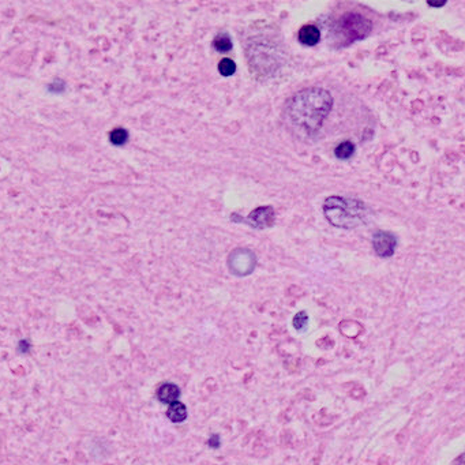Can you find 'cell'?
I'll use <instances>...</instances> for the list:
<instances>
[{
    "mask_svg": "<svg viewBox=\"0 0 465 465\" xmlns=\"http://www.w3.org/2000/svg\"><path fill=\"white\" fill-rule=\"evenodd\" d=\"M333 107V97L322 87L298 91L285 105V119L295 131L311 135L321 128Z\"/></svg>",
    "mask_w": 465,
    "mask_h": 465,
    "instance_id": "6da1fadb",
    "label": "cell"
},
{
    "mask_svg": "<svg viewBox=\"0 0 465 465\" xmlns=\"http://www.w3.org/2000/svg\"><path fill=\"white\" fill-rule=\"evenodd\" d=\"M323 214L332 225L353 229L370 221L373 212L359 199L332 195L323 202Z\"/></svg>",
    "mask_w": 465,
    "mask_h": 465,
    "instance_id": "7a4b0ae2",
    "label": "cell"
},
{
    "mask_svg": "<svg viewBox=\"0 0 465 465\" xmlns=\"http://www.w3.org/2000/svg\"><path fill=\"white\" fill-rule=\"evenodd\" d=\"M250 66L259 77H271L281 67L283 55L278 48L271 45L267 41H257L255 44H250L247 52Z\"/></svg>",
    "mask_w": 465,
    "mask_h": 465,
    "instance_id": "3957f363",
    "label": "cell"
},
{
    "mask_svg": "<svg viewBox=\"0 0 465 465\" xmlns=\"http://www.w3.org/2000/svg\"><path fill=\"white\" fill-rule=\"evenodd\" d=\"M371 29L373 25L370 19L363 17L361 14L348 13L336 22L333 34L337 37L341 45H349L355 41L366 38Z\"/></svg>",
    "mask_w": 465,
    "mask_h": 465,
    "instance_id": "277c9868",
    "label": "cell"
},
{
    "mask_svg": "<svg viewBox=\"0 0 465 465\" xmlns=\"http://www.w3.org/2000/svg\"><path fill=\"white\" fill-rule=\"evenodd\" d=\"M257 266V258L251 250L238 249L234 250L228 258V267L232 274L249 275L251 274Z\"/></svg>",
    "mask_w": 465,
    "mask_h": 465,
    "instance_id": "5b68a950",
    "label": "cell"
},
{
    "mask_svg": "<svg viewBox=\"0 0 465 465\" xmlns=\"http://www.w3.org/2000/svg\"><path fill=\"white\" fill-rule=\"evenodd\" d=\"M373 247L378 257H392L397 247V238L388 230H378L373 236Z\"/></svg>",
    "mask_w": 465,
    "mask_h": 465,
    "instance_id": "8992f818",
    "label": "cell"
},
{
    "mask_svg": "<svg viewBox=\"0 0 465 465\" xmlns=\"http://www.w3.org/2000/svg\"><path fill=\"white\" fill-rule=\"evenodd\" d=\"M246 222L255 229H266L274 222V210L271 206H261L250 213Z\"/></svg>",
    "mask_w": 465,
    "mask_h": 465,
    "instance_id": "52a82bcc",
    "label": "cell"
},
{
    "mask_svg": "<svg viewBox=\"0 0 465 465\" xmlns=\"http://www.w3.org/2000/svg\"><path fill=\"white\" fill-rule=\"evenodd\" d=\"M180 393V388L176 384L165 382V384H163L157 389V398L160 402L171 405L172 402L179 401Z\"/></svg>",
    "mask_w": 465,
    "mask_h": 465,
    "instance_id": "ba28073f",
    "label": "cell"
},
{
    "mask_svg": "<svg viewBox=\"0 0 465 465\" xmlns=\"http://www.w3.org/2000/svg\"><path fill=\"white\" fill-rule=\"evenodd\" d=\"M321 40V32L314 25H306L299 30V41L307 46L316 45Z\"/></svg>",
    "mask_w": 465,
    "mask_h": 465,
    "instance_id": "9c48e42d",
    "label": "cell"
},
{
    "mask_svg": "<svg viewBox=\"0 0 465 465\" xmlns=\"http://www.w3.org/2000/svg\"><path fill=\"white\" fill-rule=\"evenodd\" d=\"M189 416L187 406L180 401L172 402L171 405H168L167 417L171 420L172 423H183Z\"/></svg>",
    "mask_w": 465,
    "mask_h": 465,
    "instance_id": "30bf717a",
    "label": "cell"
},
{
    "mask_svg": "<svg viewBox=\"0 0 465 465\" xmlns=\"http://www.w3.org/2000/svg\"><path fill=\"white\" fill-rule=\"evenodd\" d=\"M355 153V145L351 141H344L334 149V156L340 160H347L351 158Z\"/></svg>",
    "mask_w": 465,
    "mask_h": 465,
    "instance_id": "8fae6325",
    "label": "cell"
},
{
    "mask_svg": "<svg viewBox=\"0 0 465 465\" xmlns=\"http://www.w3.org/2000/svg\"><path fill=\"white\" fill-rule=\"evenodd\" d=\"M128 131L126 128H113L112 131L109 132V141L111 144L115 146H122L128 141Z\"/></svg>",
    "mask_w": 465,
    "mask_h": 465,
    "instance_id": "7c38bea8",
    "label": "cell"
},
{
    "mask_svg": "<svg viewBox=\"0 0 465 465\" xmlns=\"http://www.w3.org/2000/svg\"><path fill=\"white\" fill-rule=\"evenodd\" d=\"M213 46L218 52H228V51L232 50V41H230L229 36L226 33H220L213 41Z\"/></svg>",
    "mask_w": 465,
    "mask_h": 465,
    "instance_id": "4fadbf2b",
    "label": "cell"
},
{
    "mask_svg": "<svg viewBox=\"0 0 465 465\" xmlns=\"http://www.w3.org/2000/svg\"><path fill=\"white\" fill-rule=\"evenodd\" d=\"M218 72L221 74L222 77H230L236 72V64L235 62L229 58H224V59L218 63Z\"/></svg>",
    "mask_w": 465,
    "mask_h": 465,
    "instance_id": "5bb4252c",
    "label": "cell"
},
{
    "mask_svg": "<svg viewBox=\"0 0 465 465\" xmlns=\"http://www.w3.org/2000/svg\"><path fill=\"white\" fill-rule=\"evenodd\" d=\"M292 325H294L296 332H304L307 329L308 325V315L306 311H299L292 319Z\"/></svg>",
    "mask_w": 465,
    "mask_h": 465,
    "instance_id": "9a60e30c",
    "label": "cell"
},
{
    "mask_svg": "<svg viewBox=\"0 0 465 465\" xmlns=\"http://www.w3.org/2000/svg\"><path fill=\"white\" fill-rule=\"evenodd\" d=\"M64 90H66V82H64L63 79H54V81L48 85V91L55 93V95H60V93H63Z\"/></svg>",
    "mask_w": 465,
    "mask_h": 465,
    "instance_id": "2e32d148",
    "label": "cell"
},
{
    "mask_svg": "<svg viewBox=\"0 0 465 465\" xmlns=\"http://www.w3.org/2000/svg\"><path fill=\"white\" fill-rule=\"evenodd\" d=\"M32 351V344L29 340H21L18 343V352L21 355H27Z\"/></svg>",
    "mask_w": 465,
    "mask_h": 465,
    "instance_id": "e0dca14e",
    "label": "cell"
},
{
    "mask_svg": "<svg viewBox=\"0 0 465 465\" xmlns=\"http://www.w3.org/2000/svg\"><path fill=\"white\" fill-rule=\"evenodd\" d=\"M209 447H212V449H218V447L221 446V438H220V435L218 434H214L212 435L208 441Z\"/></svg>",
    "mask_w": 465,
    "mask_h": 465,
    "instance_id": "ac0fdd59",
    "label": "cell"
},
{
    "mask_svg": "<svg viewBox=\"0 0 465 465\" xmlns=\"http://www.w3.org/2000/svg\"><path fill=\"white\" fill-rule=\"evenodd\" d=\"M443 5H445V2H441V3H430L429 2V6H431V7H442Z\"/></svg>",
    "mask_w": 465,
    "mask_h": 465,
    "instance_id": "d6986e66",
    "label": "cell"
}]
</instances>
